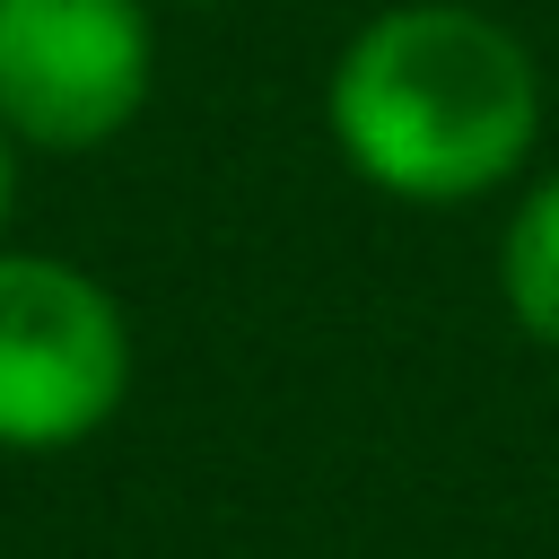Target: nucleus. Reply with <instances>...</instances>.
<instances>
[{
    "mask_svg": "<svg viewBox=\"0 0 559 559\" xmlns=\"http://www.w3.org/2000/svg\"><path fill=\"white\" fill-rule=\"evenodd\" d=\"M323 131L384 201L454 210L524 175L542 140V70L524 35L472 0H393L332 52Z\"/></svg>",
    "mask_w": 559,
    "mask_h": 559,
    "instance_id": "f257e3e1",
    "label": "nucleus"
},
{
    "mask_svg": "<svg viewBox=\"0 0 559 559\" xmlns=\"http://www.w3.org/2000/svg\"><path fill=\"white\" fill-rule=\"evenodd\" d=\"M131 393L122 297L35 245H0V454H70L114 428Z\"/></svg>",
    "mask_w": 559,
    "mask_h": 559,
    "instance_id": "f03ea898",
    "label": "nucleus"
},
{
    "mask_svg": "<svg viewBox=\"0 0 559 559\" xmlns=\"http://www.w3.org/2000/svg\"><path fill=\"white\" fill-rule=\"evenodd\" d=\"M148 0H0V122L35 157H87L148 114Z\"/></svg>",
    "mask_w": 559,
    "mask_h": 559,
    "instance_id": "7ed1b4c3",
    "label": "nucleus"
},
{
    "mask_svg": "<svg viewBox=\"0 0 559 559\" xmlns=\"http://www.w3.org/2000/svg\"><path fill=\"white\" fill-rule=\"evenodd\" d=\"M498 297H507L515 332L559 358V166L498 227Z\"/></svg>",
    "mask_w": 559,
    "mask_h": 559,
    "instance_id": "20e7f679",
    "label": "nucleus"
},
{
    "mask_svg": "<svg viewBox=\"0 0 559 559\" xmlns=\"http://www.w3.org/2000/svg\"><path fill=\"white\" fill-rule=\"evenodd\" d=\"M17 140H9V122H0V227H9V210H17Z\"/></svg>",
    "mask_w": 559,
    "mask_h": 559,
    "instance_id": "39448f33",
    "label": "nucleus"
},
{
    "mask_svg": "<svg viewBox=\"0 0 559 559\" xmlns=\"http://www.w3.org/2000/svg\"><path fill=\"white\" fill-rule=\"evenodd\" d=\"M175 9H210V0H175Z\"/></svg>",
    "mask_w": 559,
    "mask_h": 559,
    "instance_id": "423d86ee",
    "label": "nucleus"
}]
</instances>
